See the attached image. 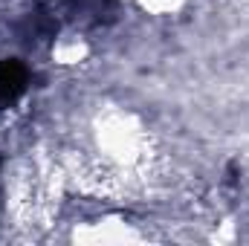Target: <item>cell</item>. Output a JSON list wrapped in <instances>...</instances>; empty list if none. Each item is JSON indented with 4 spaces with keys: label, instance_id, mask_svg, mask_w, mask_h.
<instances>
[{
    "label": "cell",
    "instance_id": "1",
    "mask_svg": "<svg viewBox=\"0 0 249 246\" xmlns=\"http://www.w3.org/2000/svg\"><path fill=\"white\" fill-rule=\"evenodd\" d=\"M29 84V72L26 67L15 58H6L0 61V107L12 105Z\"/></svg>",
    "mask_w": 249,
    "mask_h": 246
}]
</instances>
